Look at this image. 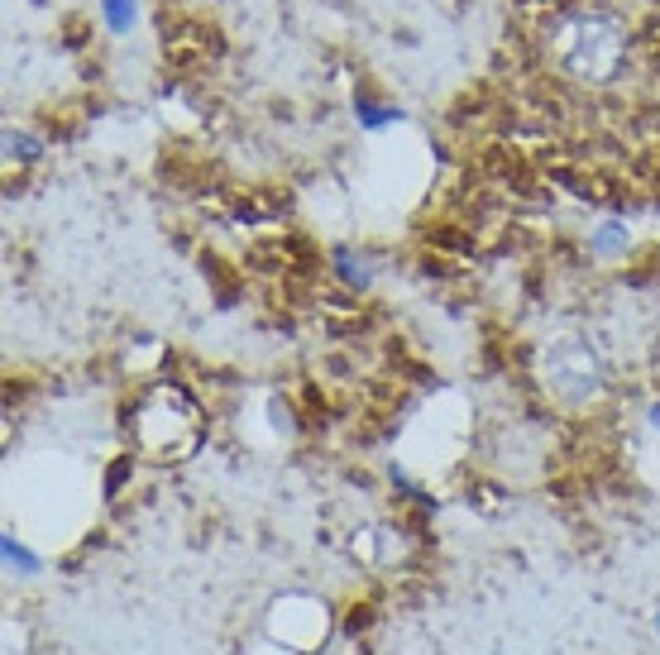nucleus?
I'll use <instances>...</instances> for the list:
<instances>
[{
	"label": "nucleus",
	"instance_id": "1",
	"mask_svg": "<svg viewBox=\"0 0 660 655\" xmlns=\"http://www.w3.org/2000/svg\"><path fill=\"white\" fill-rule=\"evenodd\" d=\"M101 10H106V24L115 34H130L134 24V0H101Z\"/></svg>",
	"mask_w": 660,
	"mask_h": 655
},
{
	"label": "nucleus",
	"instance_id": "2",
	"mask_svg": "<svg viewBox=\"0 0 660 655\" xmlns=\"http://www.w3.org/2000/svg\"><path fill=\"white\" fill-rule=\"evenodd\" d=\"M622 244H627V230H622V225H603V235L594 240V249L598 254H613V249H622Z\"/></svg>",
	"mask_w": 660,
	"mask_h": 655
},
{
	"label": "nucleus",
	"instance_id": "3",
	"mask_svg": "<svg viewBox=\"0 0 660 655\" xmlns=\"http://www.w3.org/2000/svg\"><path fill=\"white\" fill-rule=\"evenodd\" d=\"M5 149H10V153L20 149V158H39V144H34L29 134H15V130L5 134Z\"/></svg>",
	"mask_w": 660,
	"mask_h": 655
}]
</instances>
